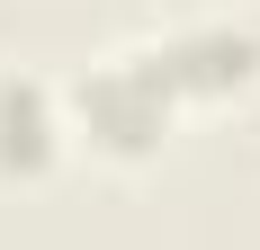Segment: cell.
I'll list each match as a JSON object with an SVG mask.
<instances>
[{
  "label": "cell",
  "mask_w": 260,
  "mask_h": 250,
  "mask_svg": "<svg viewBox=\"0 0 260 250\" xmlns=\"http://www.w3.org/2000/svg\"><path fill=\"white\" fill-rule=\"evenodd\" d=\"M72 107H81V134L99 152H117V161H135V152H153L161 143V125H171V80H161V63H153V45L144 54H108L99 72L72 90Z\"/></svg>",
  "instance_id": "obj_1"
},
{
  "label": "cell",
  "mask_w": 260,
  "mask_h": 250,
  "mask_svg": "<svg viewBox=\"0 0 260 250\" xmlns=\"http://www.w3.org/2000/svg\"><path fill=\"white\" fill-rule=\"evenodd\" d=\"M153 63L171 80V99H224V90H242L260 72V36H242V27H180V36L153 45Z\"/></svg>",
  "instance_id": "obj_2"
},
{
  "label": "cell",
  "mask_w": 260,
  "mask_h": 250,
  "mask_svg": "<svg viewBox=\"0 0 260 250\" xmlns=\"http://www.w3.org/2000/svg\"><path fill=\"white\" fill-rule=\"evenodd\" d=\"M54 143H63V116H54L45 80L9 72V80H0V170H9V179H36L54 161Z\"/></svg>",
  "instance_id": "obj_3"
}]
</instances>
